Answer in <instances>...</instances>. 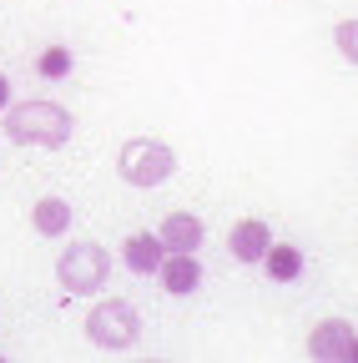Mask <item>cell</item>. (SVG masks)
<instances>
[{
	"label": "cell",
	"mask_w": 358,
	"mask_h": 363,
	"mask_svg": "<svg viewBox=\"0 0 358 363\" xmlns=\"http://www.w3.org/2000/svg\"><path fill=\"white\" fill-rule=\"evenodd\" d=\"M71 111L56 101H26V106H6V136L26 147H66L71 142Z\"/></svg>",
	"instance_id": "obj_1"
},
{
	"label": "cell",
	"mask_w": 358,
	"mask_h": 363,
	"mask_svg": "<svg viewBox=\"0 0 358 363\" xmlns=\"http://www.w3.org/2000/svg\"><path fill=\"white\" fill-rule=\"evenodd\" d=\"M106 272H111V252H106L101 242H71V247L61 252V262H56V278H61V288H66L71 298L101 293Z\"/></svg>",
	"instance_id": "obj_2"
},
{
	"label": "cell",
	"mask_w": 358,
	"mask_h": 363,
	"mask_svg": "<svg viewBox=\"0 0 358 363\" xmlns=\"http://www.w3.org/2000/svg\"><path fill=\"white\" fill-rule=\"evenodd\" d=\"M86 338L96 348H106V353H126L142 338V318H137V308L126 298H106L101 308H91V318H86Z\"/></svg>",
	"instance_id": "obj_3"
},
{
	"label": "cell",
	"mask_w": 358,
	"mask_h": 363,
	"mask_svg": "<svg viewBox=\"0 0 358 363\" xmlns=\"http://www.w3.org/2000/svg\"><path fill=\"white\" fill-rule=\"evenodd\" d=\"M116 172H121L126 187H162V182L177 172V157H172L167 142H157V136H137V142L121 147Z\"/></svg>",
	"instance_id": "obj_4"
},
{
	"label": "cell",
	"mask_w": 358,
	"mask_h": 363,
	"mask_svg": "<svg viewBox=\"0 0 358 363\" xmlns=\"http://www.w3.org/2000/svg\"><path fill=\"white\" fill-rule=\"evenodd\" d=\"M353 323H343V318H328V323H318L308 333V358H318V363H348L353 358Z\"/></svg>",
	"instance_id": "obj_5"
},
{
	"label": "cell",
	"mask_w": 358,
	"mask_h": 363,
	"mask_svg": "<svg viewBox=\"0 0 358 363\" xmlns=\"http://www.w3.org/2000/svg\"><path fill=\"white\" fill-rule=\"evenodd\" d=\"M157 278H162V288L172 293V298H187L197 283H202V267H197V252H172V257H162V267H157Z\"/></svg>",
	"instance_id": "obj_6"
},
{
	"label": "cell",
	"mask_w": 358,
	"mask_h": 363,
	"mask_svg": "<svg viewBox=\"0 0 358 363\" xmlns=\"http://www.w3.org/2000/svg\"><path fill=\"white\" fill-rule=\"evenodd\" d=\"M157 238H162L167 252H197L202 238H207V227H202V217H192V212H172V217L162 222Z\"/></svg>",
	"instance_id": "obj_7"
},
{
	"label": "cell",
	"mask_w": 358,
	"mask_h": 363,
	"mask_svg": "<svg viewBox=\"0 0 358 363\" xmlns=\"http://www.w3.org/2000/svg\"><path fill=\"white\" fill-rule=\"evenodd\" d=\"M228 247H233V257H237V262H262V252L273 247V233H267V222L247 217V222H237V227H233Z\"/></svg>",
	"instance_id": "obj_8"
},
{
	"label": "cell",
	"mask_w": 358,
	"mask_h": 363,
	"mask_svg": "<svg viewBox=\"0 0 358 363\" xmlns=\"http://www.w3.org/2000/svg\"><path fill=\"white\" fill-rule=\"evenodd\" d=\"M121 257H126V267L131 272H157L162 267V257H167V247H162V238H152V233H137V238H126V247H121Z\"/></svg>",
	"instance_id": "obj_9"
},
{
	"label": "cell",
	"mask_w": 358,
	"mask_h": 363,
	"mask_svg": "<svg viewBox=\"0 0 358 363\" xmlns=\"http://www.w3.org/2000/svg\"><path fill=\"white\" fill-rule=\"evenodd\" d=\"M30 227H35L40 238H61L66 227H71V202L66 197H40L30 207Z\"/></svg>",
	"instance_id": "obj_10"
},
{
	"label": "cell",
	"mask_w": 358,
	"mask_h": 363,
	"mask_svg": "<svg viewBox=\"0 0 358 363\" xmlns=\"http://www.w3.org/2000/svg\"><path fill=\"white\" fill-rule=\"evenodd\" d=\"M262 262H267V278H273V283H293L303 272V252L298 247H267Z\"/></svg>",
	"instance_id": "obj_11"
},
{
	"label": "cell",
	"mask_w": 358,
	"mask_h": 363,
	"mask_svg": "<svg viewBox=\"0 0 358 363\" xmlns=\"http://www.w3.org/2000/svg\"><path fill=\"white\" fill-rule=\"evenodd\" d=\"M66 71H71V51H66V45H51V51L40 56V76H51V81H61Z\"/></svg>",
	"instance_id": "obj_12"
},
{
	"label": "cell",
	"mask_w": 358,
	"mask_h": 363,
	"mask_svg": "<svg viewBox=\"0 0 358 363\" xmlns=\"http://www.w3.org/2000/svg\"><path fill=\"white\" fill-rule=\"evenodd\" d=\"M333 40H338V51H343V56L353 61V56H358V21H338Z\"/></svg>",
	"instance_id": "obj_13"
},
{
	"label": "cell",
	"mask_w": 358,
	"mask_h": 363,
	"mask_svg": "<svg viewBox=\"0 0 358 363\" xmlns=\"http://www.w3.org/2000/svg\"><path fill=\"white\" fill-rule=\"evenodd\" d=\"M6 106H11V81L0 76V111H6Z\"/></svg>",
	"instance_id": "obj_14"
}]
</instances>
